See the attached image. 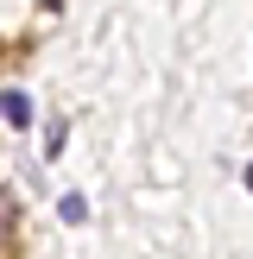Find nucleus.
<instances>
[{"label": "nucleus", "instance_id": "f257e3e1", "mask_svg": "<svg viewBox=\"0 0 253 259\" xmlns=\"http://www.w3.org/2000/svg\"><path fill=\"white\" fill-rule=\"evenodd\" d=\"M0 120L7 126H32V95L25 89H0Z\"/></svg>", "mask_w": 253, "mask_h": 259}, {"label": "nucleus", "instance_id": "f03ea898", "mask_svg": "<svg viewBox=\"0 0 253 259\" xmlns=\"http://www.w3.org/2000/svg\"><path fill=\"white\" fill-rule=\"evenodd\" d=\"M57 215H63V222H82V215H89V202H82V196H76V190H70V196L57 202Z\"/></svg>", "mask_w": 253, "mask_h": 259}, {"label": "nucleus", "instance_id": "7ed1b4c3", "mask_svg": "<svg viewBox=\"0 0 253 259\" xmlns=\"http://www.w3.org/2000/svg\"><path fill=\"white\" fill-rule=\"evenodd\" d=\"M247 190H253V164H247Z\"/></svg>", "mask_w": 253, "mask_h": 259}]
</instances>
